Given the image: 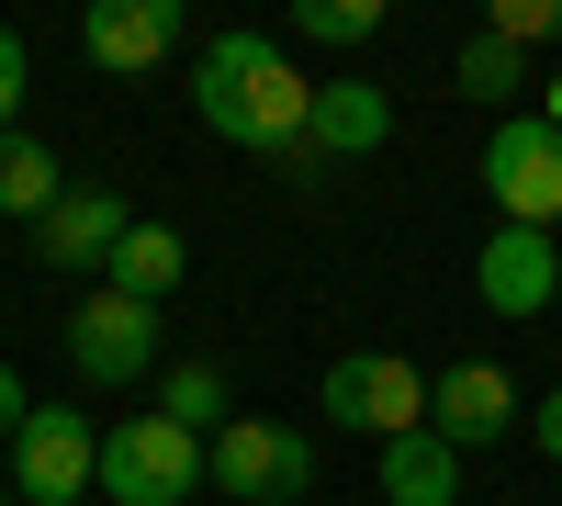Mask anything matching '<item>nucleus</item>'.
Listing matches in <instances>:
<instances>
[{"instance_id": "nucleus-18", "label": "nucleus", "mask_w": 562, "mask_h": 506, "mask_svg": "<svg viewBox=\"0 0 562 506\" xmlns=\"http://www.w3.org/2000/svg\"><path fill=\"white\" fill-rule=\"evenodd\" d=\"M293 34L304 45H371L383 34V0H293Z\"/></svg>"}, {"instance_id": "nucleus-21", "label": "nucleus", "mask_w": 562, "mask_h": 506, "mask_svg": "<svg viewBox=\"0 0 562 506\" xmlns=\"http://www.w3.org/2000/svg\"><path fill=\"white\" fill-rule=\"evenodd\" d=\"M23 417H34V394H23V372H12V360H0V450L23 439Z\"/></svg>"}, {"instance_id": "nucleus-6", "label": "nucleus", "mask_w": 562, "mask_h": 506, "mask_svg": "<svg viewBox=\"0 0 562 506\" xmlns=\"http://www.w3.org/2000/svg\"><path fill=\"white\" fill-rule=\"evenodd\" d=\"M484 192L506 225H540V237H562V135L540 113H506L484 135Z\"/></svg>"}, {"instance_id": "nucleus-22", "label": "nucleus", "mask_w": 562, "mask_h": 506, "mask_svg": "<svg viewBox=\"0 0 562 506\" xmlns=\"http://www.w3.org/2000/svg\"><path fill=\"white\" fill-rule=\"evenodd\" d=\"M529 439H540V462H562V383L540 394V417H529Z\"/></svg>"}, {"instance_id": "nucleus-11", "label": "nucleus", "mask_w": 562, "mask_h": 506, "mask_svg": "<svg viewBox=\"0 0 562 506\" xmlns=\"http://www.w3.org/2000/svg\"><path fill=\"white\" fill-rule=\"evenodd\" d=\"M394 135V90L383 79H315V113H304V158L293 169H315V158H371Z\"/></svg>"}, {"instance_id": "nucleus-3", "label": "nucleus", "mask_w": 562, "mask_h": 506, "mask_svg": "<svg viewBox=\"0 0 562 506\" xmlns=\"http://www.w3.org/2000/svg\"><path fill=\"white\" fill-rule=\"evenodd\" d=\"M326 428H349V439H405V428H428V372L394 360V349L326 360Z\"/></svg>"}, {"instance_id": "nucleus-24", "label": "nucleus", "mask_w": 562, "mask_h": 506, "mask_svg": "<svg viewBox=\"0 0 562 506\" xmlns=\"http://www.w3.org/2000/svg\"><path fill=\"white\" fill-rule=\"evenodd\" d=\"M0 506H12V473H0Z\"/></svg>"}, {"instance_id": "nucleus-5", "label": "nucleus", "mask_w": 562, "mask_h": 506, "mask_svg": "<svg viewBox=\"0 0 562 506\" xmlns=\"http://www.w3.org/2000/svg\"><path fill=\"white\" fill-rule=\"evenodd\" d=\"M0 473H12V495H23V506H79L90 484H102V428H90L79 405H34Z\"/></svg>"}, {"instance_id": "nucleus-17", "label": "nucleus", "mask_w": 562, "mask_h": 506, "mask_svg": "<svg viewBox=\"0 0 562 506\" xmlns=\"http://www.w3.org/2000/svg\"><path fill=\"white\" fill-rule=\"evenodd\" d=\"M461 90H473V102H518V90H540V79H529V45L473 34V45H461Z\"/></svg>"}, {"instance_id": "nucleus-8", "label": "nucleus", "mask_w": 562, "mask_h": 506, "mask_svg": "<svg viewBox=\"0 0 562 506\" xmlns=\"http://www.w3.org/2000/svg\"><path fill=\"white\" fill-rule=\"evenodd\" d=\"M473 293L518 327V315H551V293H562V237H540V225H495L484 237V259H473Z\"/></svg>"}, {"instance_id": "nucleus-23", "label": "nucleus", "mask_w": 562, "mask_h": 506, "mask_svg": "<svg viewBox=\"0 0 562 506\" xmlns=\"http://www.w3.org/2000/svg\"><path fill=\"white\" fill-rule=\"evenodd\" d=\"M529 113H540V124H551V135H562V68H551V79H540V90H529Z\"/></svg>"}, {"instance_id": "nucleus-19", "label": "nucleus", "mask_w": 562, "mask_h": 506, "mask_svg": "<svg viewBox=\"0 0 562 506\" xmlns=\"http://www.w3.org/2000/svg\"><path fill=\"white\" fill-rule=\"evenodd\" d=\"M484 34H506V45H551V34H562V0H495Z\"/></svg>"}, {"instance_id": "nucleus-7", "label": "nucleus", "mask_w": 562, "mask_h": 506, "mask_svg": "<svg viewBox=\"0 0 562 506\" xmlns=\"http://www.w3.org/2000/svg\"><path fill=\"white\" fill-rule=\"evenodd\" d=\"M68 372L79 383H147L158 372V304H135V293H79L68 304Z\"/></svg>"}, {"instance_id": "nucleus-20", "label": "nucleus", "mask_w": 562, "mask_h": 506, "mask_svg": "<svg viewBox=\"0 0 562 506\" xmlns=\"http://www.w3.org/2000/svg\"><path fill=\"white\" fill-rule=\"evenodd\" d=\"M23 79H34V57H23V34L0 23V135H12V113H23Z\"/></svg>"}, {"instance_id": "nucleus-16", "label": "nucleus", "mask_w": 562, "mask_h": 506, "mask_svg": "<svg viewBox=\"0 0 562 506\" xmlns=\"http://www.w3.org/2000/svg\"><path fill=\"white\" fill-rule=\"evenodd\" d=\"M180 270H192V248H180L169 225H147V214H135V237L113 248V293H135V304H158V293L180 282Z\"/></svg>"}, {"instance_id": "nucleus-14", "label": "nucleus", "mask_w": 562, "mask_h": 506, "mask_svg": "<svg viewBox=\"0 0 562 506\" xmlns=\"http://www.w3.org/2000/svg\"><path fill=\"white\" fill-rule=\"evenodd\" d=\"M158 417H169V428H192V439L237 428V405H225V372H214V360H158Z\"/></svg>"}, {"instance_id": "nucleus-12", "label": "nucleus", "mask_w": 562, "mask_h": 506, "mask_svg": "<svg viewBox=\"0 0 562 506\" xmlns=\"http://www.w3.org/2000/svg\"><path fill=\"white\" fill-rule=\"evenodd\" d=\"M169 45H180V0H90V12H79V57L90 68H158L169 57Z\"/></svg>"}, {"instance_id": "nucleus-1", "label": "nucleus", "mask_w": 562, "mask_h": 506, "mask_svg": "<svg viewBox=\"0 0 562 506\" xmlns=\"http://www.w3.org/2000/svg\"><path fill=\"white\" fill-rule=\"evenodd\" d=\"M192 113L248 158H304V113H315V79H293L270 34H214L203 68H192Z\"/></svg>"}, {"instance_id": "nucleus-13", "label": "nucleus", "mask_w": 562, "mask_h": 506, "mask_svg": "<svg viewBox=\"0 0 562 506\" xmlns=\"http://www.w3.org/2000/svg\"><path fill=\"white\" fill-rule=\"evenodd\" d=\"M383 506H461V450L439 428L383 439Z\"/></svg>"}, {"instance_id": "nucleus-10", "label": "nucleus", "mask_w": 562, "mask_h": 506, "mask_svg": "<svg viewBox=\"0 0 562 506\" xmlns=\"http://www.w3.org/2000/svg\"><path fill=\"white\" fill-rule=\"evenodd\" d=\"M124 237H135V214H124V192H102V180H68L57 214L34 225L45 270H113V248H124Z\"/></svg>"}, {"instance_id": "nucleus-15", "label": "nucleus", "mask_w": 562, "mask_h": 506, "mask_svg": "<svg viewBox=\"0 0 562 506\" xmlns=\"http://www.w3.org/2000/svg\"><path fill=\"white\" fill-rule=\"evenodd\" d=\"M57 192H68L57 158H45L34 135H0V214H12V225H45V214H57Z\"/></svg>"}, {"instance_id": "nucleus-2", "label": "nucleus", "mask_w": 562, "mask_h": 506, "mask_svg": "<svg viewBox=\"0 0 562 506\" xmlns=\"http://www.w3.org/2000/svg\"><path fill=\"white\" fill-rule=\"evenodd\" d=\"M102 495L113 506H192L203 495V439L169 428L158 405L147 417H113L102 428Z\"/></svg>"}, {"instance_id": "nucleus-9", "label": "nucleus", "mask_w": 562, "mask_h": 506, "mask_svg": "<svg viewBox=\"0 0 562 506\" xmlns=\"http://www.w3.org/2000/svg\"><path fill=\"white\" fill-rule=\"evenodd\" d=\"M428 428L450 450H495L518 428V383H506L495 360H450V372H428Z\"/></svg>"}, {"instance_id": "nucleus-4", "label": "nucleus", "mask_w": 562, "mask_h": 506, "mask_svg": "<svg viewBox=\"0 0 562 506\" xmlns=\"http://www.w3.org/2000/svg\"><path fill=\"white\" fill-rule=\"evenodd\" d=\"M203 484H214V495H237V506H304L315 450H304L293 428H270V417H237V428H214V439H203Z\"/></svg>"}]
</instances>
